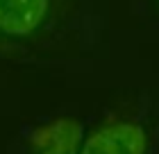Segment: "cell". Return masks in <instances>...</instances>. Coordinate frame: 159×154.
Listing matches in <instances>:
<instances>
[{"label": "cell", "instance_id": "6da1fadb", "mask_svg": "<svg viewBox=\"0 0 159 154\" xmlns=\"http://www.w3.org/2000/svg\"><path fill=\"white\" fill-rule=\"evenodd\" d=\"M155 131L139 116H116L93 129L80 154H152Z\"/></svg>", "mask_w": 159, "mask_h": 154}, {"label": "cell", "instance_id": "7a4b0ae2", "mask_svg": "<svg viewBox=\"0 0 159 154\" xmlns=\"http://www.w3.org/2000/svg\"><path fill=\"white\" fill-rule=\"evenodd\" d=\"M84 136V125L77 118L59 116L37 125L27 134L32 154H77Z\"/></svg>", "mask_w": 159, "mask_h": 154}, {"label": "cell", "instance_id": "3957f363", "mask_svg": "<svg viewBox=\"0 0 159 154\" xmlns=\"http://www.w3.org/2000/svg\"><path fill=\"white\" fill-rule=\"evenodd\" d=\"M50 11V0H0V32L30 36Z\"/></svg>", "mask_w": 159, "mask_h": 154}, {"label": "cell", "instance_id": "277c9868", "mask_svg": "<svg viewBox=\"0 0 159 154\" xmlns=\"http://www.w3.org/2000/svg\"><path fill=\"white\" fill-rule=\"evenodd\" d=\"M157 2H159V0H157Z\"/></svg>", "mask_w": 159, "mask_h": 154}]
</instances>
